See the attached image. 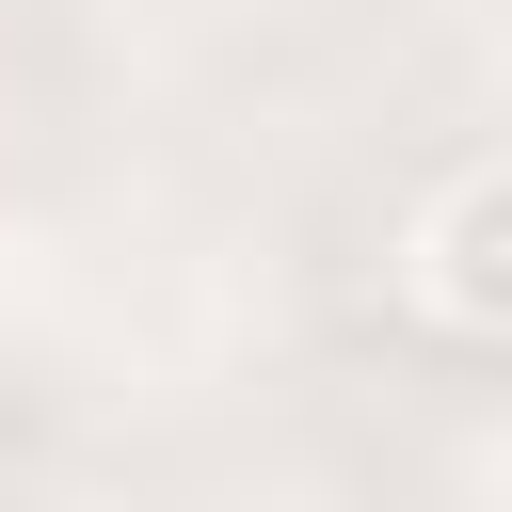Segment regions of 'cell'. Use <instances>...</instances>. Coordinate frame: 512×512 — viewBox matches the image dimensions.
Instances as JSON below:
<instances>
[{
  "instance_id": "6da1fadb",
  "label": "cell",
  "mask_w": 512,
  "mask_h": 512,
  "mask_svg": "<svg viewBox=\"0 0 512 512\" xmlns=\"http://www.w3.org/2000/svg\"><path fill=\"white\" fill-rule=\"evenodd\" d=\"M400 272H416V304H432L448 336L512 352V160H464V176H448V192L416 208Z\"/></svg>"
},
{
  "instance_id": "7a4b0ae2",
  "label": "cell",
  "mask_w": 512,
  "mask_h": 512,
  "mask_svg": "<svg viewBox=\"0 0 512 512\" xmlns=\"http://www.w3.org/2000/svg\"><path fill=\"white\" fill-rule=\"evenodd\" d=\"M496 16H512V0H496Z\"/></svg>"
}]
</instances>
